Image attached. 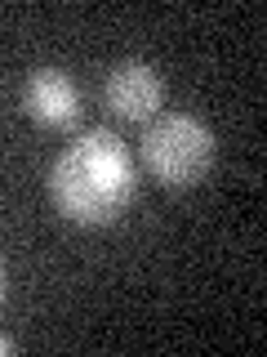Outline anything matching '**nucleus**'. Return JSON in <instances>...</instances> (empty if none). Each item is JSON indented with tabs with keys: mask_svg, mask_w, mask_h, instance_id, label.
Listing matches in <instances>:
<instances>
[{
	"mask_svg": "<svg viewBox=\"0 0 267 357\" xmlns=\"http://www.w3.org/2000/svg\"><path fill=\"white\" fill-rule=\"evenodd\" d=\"M134 156L111 130H85L67 143L49 170V197L72 223L81 228H107L125 215L134 201Z\"/></svg>",
	"mask_w": 267,
	"mask_h": 357,
	"instance_id": "f257e3e1",
	"label": "nucleus"
},
{
	"mask_svg": "<svg viewBox=\"0 0 267 357\" xmlns=\"http://www.w3.org/2000/svg\"><path fill=\"white\" fill-rule=\"evenodd\" d=\"M214 130L192 112H170L156 116L143 130V165L152 178H161L165 188H192L209 174L214 165Z\"/></svg>",
	"mask_w": 267,
	"mask_h": 357,
	"instance_id": "f03ea898",
	"label": "nucleus"
},
{
	"mask_svg": "<svg viewBox=\"0 0 267 357\" xmlns=\"http://www.w3.org/2000/svg\"><path fill=\"white\" fill-rule=\"evenodd\" d=\"M161 94H165L161 76H156V67L143 63V59L116 63V67L107 72V85H103L107 107L116 112L120 121H138V126H143L147 116H156V107H161Z\"/></svg>",
	"mask_w": 267,
	"mask_h": 357,
	"instance_id": "7ed1b4c3",
	"label": "nucleus"
},
{
	"mask_svg": "<svg viewBox=\"0 0 267 357\" xmlns=\"http://www.w3.org/2000/svg\"><path fill=\"white\" fill-rule=\"evenodd\" d=\"M22 107L40 121V126H72L81 116V89L72 85V76L58 72V67H36L22 85Z\"/></svg>",
	"mask_w": 267,
	"mask_h": 357,
	"instance_id": "20e7f679",
	"label": "nucleus"
},
{
	"mask_svg": "<svg viewBox=\"0 0 267 357\" xmlns=\"http://www.w3.org/2000/svg\"><path fill=\"white\" fill-rule=\"evenodd\" d=\"M5 290H9V277H5V259H0V304H5Z\"/></svg>",
	"mask_w": 267,
	"mask_h": 357,
	"instance_id": "39448f33",
	"label": "nucleus"
},
{
	"mask_svg": "<svg viewBox=\"0 0 267 357\" xmlns=\"http://www.w3.org/2000/svg\"><path fill=\"white\" fill-rule=\"evenodd\" d=\"M14 349H18V344L9 340V335H0V357H5V353H14Z\"/></svg>",
	"mask_w": 267,
	"mask_h": 357,
	"instance_id": "423d86ee",
	"label": "nucleus"
}]
</instances>
